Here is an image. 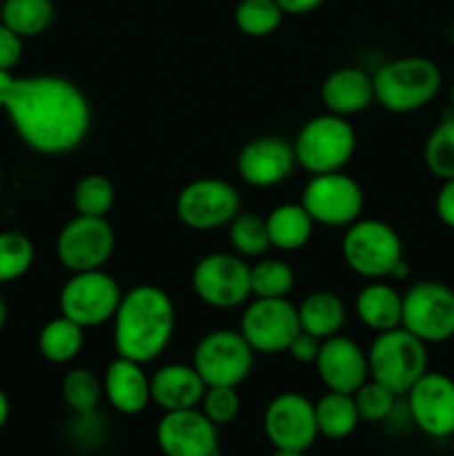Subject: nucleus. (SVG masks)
Returning a JSON list of instances; mask_svg holds the SVG:
<instances>
[{"mask_svg": "<svg viewBox=\"0 0 454 456\" xmlns=\"http://www.w3.org/2000/svg\"><path fill=\"white\" fill-rule=\"evenodd\" d=\"M4 111L18 138L40 156L71 154L92 129L87 94L65 76H22Z\"/></svg>", "mask_w": 454, "mask_h": 456, "instance_id": "1", "label": "nucleus"}, {"mask_svg": "<svg viewBox=\"0 0 454 456\" xmlns=\"http://www.w3.org/2000/svg\"><path fill=\"white\" fill-rule=\"evenodd\" d=\"M116 356L147 365L158 359L176 332V305L163 288L134 285L123 292L114 319Z\"/></svg>", "mask_w": 454, "mask_h": 456, "instance_id": "2", "label": "nucleus"}, {"mask_svg": "<svg viewBox=\"0 0 454 456\" xmlns=\"http://www.w3.org/2000/svg\"><path fill=\"white\" fill-rule=\"evenodd\" d=\"M372 83L377 105L390 114H414L439 96L443 74L432 58L401 56L383 62Z\"/></svg>", "mask_w": 454, "mask_h": 456, "instance_id": "3", "label": "nucleus"}, {"mask_svg": "<svg viewBox=\"0 0 454 456\" xmlns=\"http://www.w3.org/2000/svg\"><path fill=\"white\" fill-rule=\"evenodd\" d=\"M292 147L296 165L310 176L341 172L356 151V129L350 118L323 111L301 125Z\"/></svg>", "mask_w": 454, "mask_h": 456, "instance_id": "4", "label": "nucleus"}, {"mask_svg": "<svg viewBox=\"0 0 454 456\" xmlns=\"http://www.w3.org/2000/svg\"><path fill=\"white\" fill-rule=\"evenodd\" d=\"M341 256L347 270L368 281L390 279L392 270L403 261V240L390 223L381 218H359L345 227Z\"/></svg>", "mask_w": 454, "mask_h": 456, "instance_id": "5", "label": "nucleus"}, {"mask_svg": "<svg viewBox=\"0 0 454 456\" xmlns=\"http://www.w3.org/2000/svg\"><path fill=\"white\" fill-rule=\"evenodd\" d=\"M427 363L430 356L426 343L403 328L378 332L368 350L369 379L396 396L408 395L409 387L427 372Z\"/></svg>", "mask_w": 454, "mask_h": 456, "instance_id": "6", "label": "nucleus"}, {"mask_svg": "<svg viewBox=\"0 0 454 456\" xmlns=\"http://www.w3.org/2000/svg\"><path fill=\"white\" fill-rule=\"evenodd\" d=\"M120 298H123V289L118 281L102 267V270L74 272L62 283L58 307L62 316L89 330L111 323Z\"/></svg>", "mask_w": 454, "mask_h": 456, "instance_id": "7", "label": "nucleus"}, {"mask_svg": "<svg viewBox=\"0 0 454 456\" xmlns=\"http://www.w3.org/2000/svg\"><path fill=\"white\" fill-rule=\"evenodd\" d=\"M191 289L203 305L236 310L252 298L249 263L234 252H212L191 270Z\"/></svg>", "mask_w": 454, "mask_h": 456, "instance_id": "8", "label": "nucleus"}, {"mask_svg": "<svg viewBox=\"0 0 454 456\" xmlns=\"http://www.w3.org/2000/svg\"><path fill=\"white\" fill-rule=\"evenodd\" d=\"M401 328L426 346L454 338V289L441 281H417L403 292Z\"/></svg>", "mask_w": 454, "mask_h": 456, "instance_id": "9", "label": "nucleus"}, {"mask_svg": "<svg viewBox=\"0 0 454 456\" xmlns=\"http://www.w3.org/2000/svg\"><path fill=\"white\" fill-rule=\"evenodd\" d=\"M240 209V191L223 178H194L176 196L178 221L191 232L223 230Z\"/></svg>", "mask_w": 454, "mask_h": 456, "instance_id": "10", "label": "nucleus"}, {"mask_svg": "<svg viewBox=\"0 0 454 456\" xmlns=\"http://www.w3.org/2000/svg\"><path fill=\"white\" fill-rule=\"evenodd\" d=\"M256 352L239 330H212L194 347L191 365L205 386L239 387L252 374Z\"/></svg>", "mask_w": 454, "mask_h": 456, "instance_id": "11", "label": "nucleus"}, {"mask_svg": "<svg viewBox=\"0 0 454 456\" xmlns=\"http://www.w3.org/2000/svg\"><path fill=\"white\" fill-rule=\"evenodd\" d=\"M298 203L307 209L316 225L347 227L363 214L365 194L363 187L341 169L310 176Z\"/></svg>", "mask_w": 454, "mask_h": 456, "instance_id": "12", "label": "nucleus"}, {"mask_svg": "<svg viewBox=\"0 0 454 456\" xmlns=\"http://www.w3.org/2000/svg\"><path fill=\"white\" fill-rule=\"evenodd\" d=\"M114 249L116 232L107 218L76 214L61 227L56 236L58 263L69 274L102 270Z\"/></svg>", "mask_w": 454, "mask_h": 456, "instance_id": "13", "label": "nucleus"}, {"mask_svg": "<svg viewBox=\"0 0 454 456\" xmlns=\"http://www.w3.org/2000/svg\"><path fill=\"white\" fill-rule=\"evenodd\" d=\"M239 332L256 354L288 352L292 338L301 332L296 305L289 298H249L240 314Z\"/></svg>", "mask_w": 454, "mask_h": 456, "instance_id": "14", "label": "nucleus"}, {"mask_svg": "<svg viewBox=\"0 0 454 456\" xmlns=\"http://www.w3.org/2000/svg\"><path fill=\"white\" fill-rule=\"evenodd\" d=\"M263 428L274 450L305 452L319 436L314 403L298 392H280L267 403Z\"/></svg>", "mask_w": 454, "mask_h": 456, "instance_id": "15", "label": "nucleus"}, {"mask_svg": "<svg viewBox=\"0 0 454 456\" xmlns=\"http://www.w3.org/2000/svg\"><path fill=\"white\" fill-rule=\"evenodd\" d=\"M412 423L432 439L454 435V379L427 370L405 395Z\"/></svg>", "mask_w": 454, "mask_h": 456, "instance_id": "16", "label": "nucleus"}, {"mask_svg": "<svg viewBox=\"0 0 454 456\" xmlns=\"http://www.w3.org/2000/svg\"><path fill=\"white\" fill-rule=\"evenodd\" d=\"M292 142L280 136H256L240 147L236 156V174L256 190H267L288 181L296 169Z\"/></svg>", "mask_w": 454, "mask_h": 456, "instance_id": "17", "label": "nucleus"}, {"mask_svg": "<svg viewBox=\"0 0 454 456\" xmlns=\"http://www.w3.org/2000/svg\"><path fill=\"white\" fill-rule=\"evenodd\" d=\"M156 444L165 456H218V426L200 408L174 410L160 417Z\"/></svg>", "mask_w": 454, "mask_h": 456, "instance_id": "18", "label": "nucleus"}, {"mask_svg": "<svg viewBox=\"0 0 454 456\" xmlns=\"http://www.w3.org/2000/svg\"><path fill=\"white\" fill-rule=\"evenodd\" d=\"M314 365L320 383L329 392L354 395L369 379L368 350H363L359 343L343 334L320 341Z\"/></svg>", "mask_w": 454, "mask_h": 456, "instance_id": "19", "label": "nucleus"}, {"mask_svg": "<svg viewBox=\"0 0 454 456\" xmlns=\"http://www.w3.org/2000/svg\"><path fill=\"white\" fill-rule=\"evenodd\" d=\"M145 365L138 361L116 356L102 377V396L120 414H141L151 403V386Z\"/></svg>", "mask_w": 454, "mask_h": 456, "instance_id": "20", "label": "nucleus"}, {"mask_svg": "<svg viewBox=\"0 0 454 456\" xmlns=\"http://www.w3.org/2000/svg\"><path fill=\"white\" fill-rule=\"evenodd\" d=\"M320 102L329 114L352 118L374 102L372 74L361 67H338L320 85Z\"/></svg>", "mask_w": 454, "mask_h": 456, "instance_id": "21", "label": "nucleus"}, {"mask_svg": "<svg viewBox=\"0 0 454 456\" xmlns=\"http://www.w3.org/2000/svg\"><path fill=\"white\" fill-rule=\"evenodd\" d=\"M150 386L151 403L158 405L163 412L199 408L200 399L207 390V386L191 363L160 365L150 377Z\"/></svg>", "mask_w": 454, "mask_h": 456, "instance_id": "22", "label": "nucleus"}, {"mask_svg": "<svg viewBox=\"0 0 454 456\" xmlns=\"http://www.w3.org/2000/svg\"><path fill=\"white\" fill-rule=\"evenodd\" d=\"M356 319L372 332H387L401 328L403 294L385 279L368 281L354 298Z\"/></svg>", "mask_w": 454, "mask_h": 456, "instance_id": "23", "label": "nucleus"}, {"mask_svg": "<svg viewBox=\"0 0 454 456\" xmlns=\"http://www.w3.org/2000/svg\"><path fill=\"white\" fill-rule=\"evenodd\" d=\"M270 245L279 252H298L314 234V218L301 203H280L265 216Z\"/></svg>", "mask_w": 454, "mask_h": 456, "instance_id": "24", "label": "nucleus"}, {"mask_svg": "<svg viewBox=\"0 0 454 456\" xmlns=\"http://www.w3.org/2000/svg\"><path fill=\"white\" fill-rule=\"evenodd\" d=\"M296 310L303 332L312 334L319 341L336 337L345 325V303L336 292H329V289H316V292L307 294L298 303Z\"/></svg>", "mask_w": 454, "mask_h": 456, "instance_id": "25", "label": "nucleus"}, {"mask_svg": "<svg viewBox=\"0 0 454 456\" xmlns=\"http://www.w3.org/2000/svg\"><path fill=\"white\" fill-rule=\"evenodd\" d=\"M85 347V328L67 316L47 321L38 332V352L53 365H67L80 356Z\"/></svg>", "mask_w": 454, "mask_h": 456, "instance_id": "26", "label": "nucleus"}, {"mask_svg": "<svg viewBox=\"0 0 454 456\" xmlns=\"http://www.w3.org/2000/svg\"><path fill=\"white\" fill-rule=\"evenodd\" d=\"M314 412L319 436L332 441L347 439L361 423L354 396L343 392H325L314 403Z\"/></svg>", "mask_w": 454, "mask_h": 456, "instance_id": "27", "label": "nucleus"}, {"mask_svg": "<svg viewBox=\"0 0 454 456\" xmlns=\"http://www.w3.org/2000/svg\"><path fill=\"white\" fill-rule=\"evenodd\" d=\"M53 16V0H3L0 7V20L22 40L45 34L52 27Z\"/></svg>", "mask_w": 454, "mask_h": 456, "instance_id": "28", "label": "nucleus"}, {"mask_svg": "<svg viewBox=\"0 0 454 456\" xmlns=\"http://www.w3.org/2000/svg\"><path fill=\"white\" fill-rule=\"evenodd\" d=\"M61 395L76 417L96 414L102 401V381L87 368L67 370L61 383Z\"/></svg>", "mask_w": 454, "mask_h": 456, "instance_id": "29", "label": "nucleus"}, {"mask_svg": "<svg viewBox=\"0 0 454 456\" xmlns=\"http://www.w3.org/2000/svg\"><path fill=\"white\" fill-rule=\"evenodd\" d=\"M34 240L16 230L0 232V288L16 283L34 267Z\"/></svg>", "mask_w": 454, "mask_h": 456, "instance_id": "30", "label": "nucleus"}, {"mask_svg": "<svg viewBox=\"0 0 454 456\" xmlns=\"http://www.w3.org/2000/svg\"><path fill=\"white\" fill-rule=\"evenodd\" d=\"M227 236H230L231 252L243 256L245 261L247 258H263V254L272 248L265 218L254 212L240 209L227 225Z\"/></svg>", "mask_w": 454, "mask_h": 456, "instance_id": "31", "label": "nucleus"}, {"mask_svg": "<svg viewBox=\"0 0 454 456\" xmlns=\"http://www.w3.org/2000/svg\"><path fill=\"white\" fill-rule=\"evenodd\" d=\"M252 298H288L296 285L292 267L279 258H261L249 265Z\"/></svg>", "mask_w": 454, "mask_h": 456, "instance_id": "32", "label": "nucleus"}, {"mask_svg": "<svg viewBox=\"0 0 454 456\" xmlns=\"http://www.w3.org/2000/svg\"><path fill=\"white\" fill-rule=\"evenodd\" d=\"M116 205V185L105 174H85L74 187V209L83 216L107 218Z\"/></svg>", "mask_w": 454, "mask_h": 456, "instance_id": "33", "label": "nucleus"}, {"mask_svg": "<svg viewBox=\"0 0 454 456\" xmlns=\"http://www.w3.org/2000/svg\"><path fill=\"white\" fill-rule=\"evenodd\" d=\"M283 9L276 0H240L234 9V22L240 34L249 38L272 36L283 22Z\"/></svg>", "mask_w": 454, "mask_h": 456, "instance_id": "34", "label": "nucleus"}, {"mask_svg": "<svg viewBox=\"0 0 454 456\" xmlns=\"http://www.w3.org/2000/svg\"><path fill=\"white\" fill-rule=\"evenodd\" d=\"M423 160L427 172L439 181L454 178V114L441 120L426 138Z\"/></svg>", "mask_w": 454, "mask_h": 456, "instance_id": "35", "label": "nucleus"}, {"mask_svg": "<svg viewBox=\"0 0 454 456\" xmlns=\"http://www.w3.org/2000/svg\"><path fill=\"white\" fill-rule=\"evenodd\" d=\"M352 396H354L361 421L368 423H381L390 419L396 408V399H399L394 392L387 390L385 386L377 383L374 379H368Z\"/></svg>", "mask_w": 454, "mask_h": 456, "instance_id": "36", "label": "nucleus"}, {"mask_svg": "<svg viewBox=\"0 0 454 456\" xmlns=\"http://www.w3.org/2000/svg\"><path fill=\"white\" fill-rule=\"evenodd\" d=\"M199 408L214 426H227L240 412L239 390L230 386H207Z\"/></svg>", "mask_w": 454, "mask_h": 456, "instance_id": "37", "label": "nucleus"}, {"mask_svg": "<svg viewBox=\"0 0 454 456\" xmlns=\"http://www.w3.org/2000/svg\"><path fill=\"white\" fill-rule=\"evenodd\" d=\"M22 61V38L0 20V69H12Z\"/></svg>", "mask_w": 454, "mask_h": 456, "instance_id": "38", "label": "nucleus"}, {"mask_svg": "<svg viewBox=\"0 0 454 456\" xmlns=\"http://www.w3.org/2000/svg\"><path fill=\"white\" fill-rule=\"evenodd\" d=\"M319 350H320L319 338H314L312 334L303 332L301 330V332L292 338V343H289L288 354L292 356V361H296V363L310 365L314 363L316 356H319Z\"/></svg>", "mask_w": 454, "mask_h": 456, "instance_id": "39", "label": "nucleus"}, {"mask_svg": "<svg viewBox=\"0 0 454 456\" xmlns=\"http://www.w3.org/2000/svg\"><path fill=\"white\" fill-rule=\"evenodd\" d=\"M434 209L439 221L445 227H450V230H454V178L441 181L439 194H436L434 200Z\"/></svg>", "mask_w": 454, "mask_h": 456, "instance_id": "40", "label": "nucleus"}, {"mask_svg": "<svg viewBox=\"0 0 454 456\" xmlns=\"http://www.w3.org/2000/svg\"><path fill=\"white\" fill-rule=\"evenodd\" d=\"M325 0H276L285 16H305V13L316 12Z\"/></svg>", "mask_w": 454, "mask_h": 456, "instance_id": "41", "label": "nucleus"}, {"mask_svg": "<svg viewBox=\"0 0 454 456\" xmlns=\"http://www.w3.org/2000/svg\"><path fill=\"white\" fill-rule=\"evenodd\" d=\"M16 80L18 76H13L12 69H0V110H4L7 101L12 98Z\"/></svg>", "mask_w": 454, "mask_h": 456, "instance_id": "42", "label": "nucleus"}, {"mask_svg": "<svg viewBox=\"0 0 454 456\" xmlns=\"http://www.w3.org/2000/svg\"><path fill=\"white\" fill-rule=\"evenodd\" d=\"M9 414H12V403H9V396L4 395V390L0 387V430H3L4 423L9 421Z\"/></svg>", "mask_w": 454, "mask_h": 456, "instance_id": "43", "label": "nucleus"}, {"mask_svg": "<svg viewBox=\"0 0 454 456\" xmlns=\"http://www.w3.org/2000/svg\"><path fill=\"white\" fill-rule=\"evenodd\" d=\"M4 325H7V301H4L3 292H0V332L4 330Z\"/></svg>", "mask_w": 454, "mask_h": 456, "instance_id": "44", "label": "nucleus"}, {"mask_svg": "<svg viewBox=\"0 0 454 456\" xmlns=\"http://www.w3.org/2000/svg\"><path fill=\"white\" fill-rule=\"evenodd\" d=\"M272 456H305V452H296V450H274Z\"/></svg>", "mask_w": 454, "mask_h": 456, "instance_id": "45", "label": "nucleus"}, {"mask_svg": "<svg viewBox=\"0 0 454 456\" xmlns=\"http://www.w3.org/2000/svg\"><path fill=\"white\" fill-rule=\"evenodd\" d=\"M450 114H454V83L450 87Z\"/></svg>", "mask_w": 454, "mask_h": 456, "instance_id": "46", "label": "nucleus"}, {"mask_svg": "<svg viewBox=\"0 0 454 456\" xmlns=\"http://www.w3.org/2000/svg\"><path fill=\"white\" fill-rule=\"evenodd\" d=\"M0 7H3V0H0Z\"/></svg>", "mask_w": 454, "mask_h": 456, "instance_id": "47", "label": "nucleus"}]
</instances>
